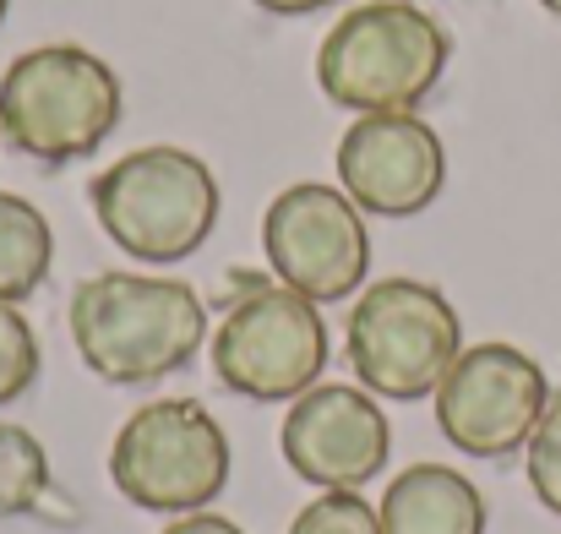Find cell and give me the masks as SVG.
Returning a JSON list of instances; mask_svg holds the SVG:
<instances>
[{
  "instance_id": "1",
  "label": "cell",
  "mask_w": 561,
  "mask_h": 534,
  "mask_svg": "<svg viewBox=\"0 0 561 534\" xmlns=\"http://www.w3.org/2000/svg\"><path fill=\"white\" fill-rule=\"evenodd\" d=\"M71 344L82 365L110 387H148L175 376L207 339L202 295L181 279L99 273L71 295Z\"/></svg>"
},
{
  "instance_id": "2",
  "label": "cell",
  "mask_w": 561,
  "mask_h": 534,
  "mask_svg": "<svg viewBox=\"0 0 561 534\" xmlns=\"http://www.w3.org/2000/svg\"><path fill=\"white\" fill-rule=\"evenodd\" d=\"M447 60L453 38L425 5L360 0L328 27L317 49V82L350 115H398L431 99Z\"/></svg>"
},
{
  "instance_id": "3",
  "label": "cell",
  "mask_w": 561,
  "mask_h": 534,
  "mask_svg": "<svg viewBox=\"0 0 561 534\" xmlns=\"http://www.w3.org/2000/svg\"><path fill=\"white\" fill-rule=\"evenodd\" d=\"M121 126V77L82 44L22 49L0 77V137L38 164H71Z\"/></svg>"
},
{
  "instance_id": "4",
  "label": "cell",
  "mask_w": 561,
  "mask_h": 534,
  "mask_svg": "<svg viewBox=\"0 0 561 534\" xmlns=\"http://www.w3.org/2000/svg\"><path fill=\"white\" fill-rule=\"evenodd\" d=\"M104 235L137 262H186L218 224V180L213 170L170 143L137 148L115 159L88 191Z\"/></svg>"
},
{
  "instance_id": "5",
  "label": "cell",
  "mask_w": 561,
  "mask_h": 534,
  "mask_svg": "<svg viewBox=\"0 0 561 534\" xmlns=\"http://www.w3.org/2000/svg\"><path fill=\"white\" fill-rule=\"evenodd\" d=\"M344 355L366 393L414 404L431 398L453 371V360L463 355V322L436 284L376 279L350 311Z\"/></svg>"
},
{
  "instance_id": "6",
  "label": "cell",
  "mask_w": 561,
  "mask_h": 534,
  "mask_svg": "<svg viewBox=\"0 0 561 534\" xmlns=\"http://www.w3.org/2000/svg\"><path fill=\"white\" fill-rule=\"evenodd\" d=\"M110 480L131 508L202 513L229 486V436L196 398H153L115 431Z\"/></svg>"
},
{
  "instance_id": "7",
  "label": "cell",
  "mask_w": 561,
  "mask_h": 534,
  "mask_svg": "<svg viewBox=\"0 0 561 534\" xmlns=\"http://www.w3.org/2000/svg\"><path fill=\"white\" fill-rule=\"evenodd\" d=\"M328 365V322L317 300L273 284L240 295L213 333V376L251 404H295Z\"/></svg>"
},
{
  "instance_id": "8",
  "label": "cell",
  "mask_w": 561,
  "mask_h": 534,
  "mask_svg": "<svg viewBox=\"0 0 561 534\" xmlns=\"http://www.w3.org/2000/svg\"><path fill=\"white\" fill-rule=\"evenodd\" d=\"M262 251L284 289L317 306L350 300L371 268L366 213L344 196V185L295 180L262 213Z\"/></svg>"
},
{
  "instance_id": "9",
  "label": "cell",
  "mask_w": 561,
  "mask_h": 534,
  "mask_svg": "<svg viewBox=\"0 0 561 534\" xmlns=\"http://www.w3.org/2000/svg\"><path fill=\"white\" fill-rule=\"evenodd\" d=\"M431 398H436V425L458 453L507 458V453L529 447V436L551 404V382L535 355L491 339V344H469L453 360V371L442 376V387Z\"/></svg>"
},
{
  "instance_id": "10",
  "label": "cell",
  "mask_w": 561,
  "mask_h": 534,
  "mask_svg": "<svg viewBox=\"0 0 561 534\" xmlns=\"http://www.w3.org/2000/svg\"><path fill=\"white\" fill-rule=\"evenodd\" d=\"M284 464L322 491H360L387 469L392 425L376 404V393L355 382H317L300 393L278 431Z\"/></svg>"
},
{
  "instance_id": "11",
  "label": "cell",
  "mask_w": 561,
  "mask_h": 534,
  "mask_svg": "<svg viewBox=\"0 0 561 534\" xmlns=\"http://www.w3.org/2000/svg\"><path fill=\"white\" fill-rule=\"evenodd\" d=\"M339 185L360 213L414 218L447 185V148L414 110L355 115V126L339 137Z\"/></svg>"
},
{
  "instance_id": "12",
  "label": "cell",
  "mask_w": 561,
  "mask_h": 534,
  "mask_svg": "<svg viewBox=\"0 0 561 534\" xmlns=\"http://www.w3.org/2000/svg\"><path fill=\"white\" fill-rule=\"evenodd\" d=\"M381 534H485V497L463 469L447 464H409L387 486Z\"/></svg>"
},
{
  "instance_id": "13",
  "label": "cell",
  "mask_w": 561,
  "mask_h": 534,
  "mask_svg": "<svg viewBox=\"0 0 561 534\" xmlns=\"http://www.w3.org/2000/svg\"><path fill=\"white\" fill-rule=\"evenodd\" d=\"M49 262H55V229H49V218L27 196L0 191V300L5 306H22L49 279Z\"/></svg>"
},
{
  "instance_id": "14",
  "label": "cell",
  "mask_w": 561,
  "mask_h": 534,
  "mask_svg": "<svg viewBox=\"0 0 561 534\" xmlns=\"http://www.w3.org/2000/svg\"><path fill=\"white\" fill-rule=\"evenodd\" d=\"M49 491V453L27 425L0 420V519H22Z\"/></svg>"
},
{
  "instance_id": "15",
  "label": "cell",
  "mask_w": 561,
  "mask_h": 534,
  "mask_svg": "<svg viewBox=\"0 0 561 534\" xmlns=\"http://www.w3.org/2000/svg\"><path fill=\"white\" fill-rule=\"evenodd\" d=\"M289 534H381V519L360 491H322L295 513Z\"/></svg>"
},
{
  "instance_id": "16",
  "label": "cell",
  "mask_w": 561,
  "mask_h": 534,
  "mask_svg": "<svg viewBox=\"0 0 561 534\" xmlns=\"http://www.w3.org/2000/svg\"><path fill=\"white\" fill-rule=\"evenodd\" d=\"M38 382V339L16 306L0 300V409Z\"/></svg>"
},
{
  "instance_id": "17",
  "label": "cell",
  "mask_w": 561,
  "mask_h": 534,
  "mask_svg": "<svg viewBox=\"0 0 561 534\" xmlns=\"http://www.w3.org/2000/svg\"><path fill=\"white\" fill-rule=\"evenodd\" d=\"M524 464H529V486H535L540 508L561 519V393H551V404L524 447Z\"/></svg>"
},
{
  "instance_id": "18",
  "label": "cell",
  "mask_w": 561,
  "mask_h": 534,
  "mask_svg": "<svg viewBox=\"0 0 561 534\" xmlns=\"http://www.w3.org/2000/svg\"><path fill=\"white\" fill-rule=\"evenodd\" d=\"M164 534H245V530L229 524V519H218V513H186V519H175Z\"/></svg>"
},
{
  "instance_id": "19",
  "label": "cell",
  "mask_w": 561,
  "mask_h": 534,
  "mask_svg": "<svg viewBox=\"0 0 561 534\" xmlns=\"http://www.w3.org/2000/svg\"><path fill=\"white\" fill-rule=\"evenodd\" d=\"M251 5H262V11H273V16H311V11H322V5H333V0H251Z\"/></svg>"
},
{
  "instance_id": "20",
  "label": "cell",
  "mask_w": 561,
  "mask_h": 534,
  "mask_svg": "<svg viewBox=\"0 0 561 534\" xmlns=\"http://www.w3.org/2000/svg\"><path fill=\"white\" fill-rule=\"evenodd\" d=\"M540 5H546V11H551V16H561V0H540Z\"/></svg>"
},
{
  "instance_id": "21",
  "label": "cell",
  "mask_w": 561,
  "mask_h": 534,
  "mask_svg": "<svg viewBox=\"0 0 561 534\" xmlns=\"http://www.w3.org/2000/svg\"><path fill=\"white\" fill-rule=\"evenodd\" d=\"M5 11H11V0H0V22H5Z\"/></svg>"
}]
</instances>
